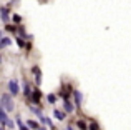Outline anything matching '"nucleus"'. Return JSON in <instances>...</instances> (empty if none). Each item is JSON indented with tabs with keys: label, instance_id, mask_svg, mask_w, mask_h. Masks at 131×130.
Here are the masks:
<instances>
[{
	"label": "nucleus",
	"instance_id": "f257e3e1",
	"mask_svg": "<svg viewBox=\"0 0 131 130\" xmlns=\"http://www.w3.org/2000/svg\"><path fill=\"white\" fill-rule=\"evenodd\" d=\"M0 100H2V108H5L7 112H8V110H13V102H12V98H10L8 94H3Z\"/></svg>",
	"mask_w": 131,
	"mask_h": 130
},
{
	"label": "nucleus",
	"instance_id": "f03ea898",
	"mask_svg": "<svg viewBox=\"0 0 131 130\" xmlns=\"http://www.w3.org/2000/svg\"><path fill=\"white\" fill-rule=\"evenodd\" d=\"M8 88H10V94L12 95H17L20 92V88H18V82L15 80V78H13V80H10L8 82Z\"/></svg>",
	"mask_w": 131,
	"mask_h": 130
},
{
	"label": "nucleus",
	"instance_id": "7ed1b4c3",
	"mask_svg": "<svg viewBox=\"0 0 131 130\" xmlns=\"http://www.w3.org/2000/svg\"><path fill=\"white\" fill-rule=\"evenodd\" d=\"M40 100H42V92L38 90V88H35L32 94V102L33 104H40Z\"/></svg>",
	"mask_w": 131,
	"mask_h": 130
},
{
	"label": "nucleus",
	"instance_id": "20e7f679",
	"mask_svg": "<svg viewBox=\"0 0 131 130\" xmlns=\"http://www.w3.org/2000/svg\"><path fill=\"white\" fill-rule=\"evenodd\" d=\"M0 122H2V127H5L7 122H8V117H7V110H5V108H0Z\"/></svg>",
	"mask_w": 131,
	"mask_h": 130
},
{
	"label": "nucleus",
	"instance_id": "39448f33",
	"mask_svg": "<svg viewBox=\"0 0 131 130\" xmlns=\"http://www.w3.org/2000/svg\"><path fill=\"white\" fill-rule=\"evenodd\" d=\"M63 107H65V110H67L68 114H71V112H73V104H71L68 98H65V100H63Z\"/></svg>",
	"mask_w": 131,
	"mask_h": 130
},
{
	"label": "nucleus",
	"instance_id": "423d86ee",
	"mask_svg": "<svg viewBox=\"0 0 131 130\" xmlns=\"http://www.w3.org/2000/svg\"><path fill=\"white\" fill-rule=\"evenodd\" d=\"M73 95H75V105L80 108V105H81V94L78 90H73Z\"/></svg>",
	"mask_w": 131,
	"mask_h": 130
},
{
	"label": "nucleus",
	"instance_id": "0eeeda50",
	"mask_svg": "<svg viewBox=\"0 0 131 130\" xmlns=\"http://www.w3.org/2000/svg\"><path fill=\"white\" fill-rule=\"evenodd\" d=\"M2 20H3V23L8 22V8L7 7H2Z\"/></svg>",
	"mask_w": 131,
	"mask_h": 130
},
{
	"label": "nucleus",
	"instance_id": "6e6552de",
	"mask_svg": "<svg viewBox=\"0 0 131 130\" xmlns=\"http://www.w3.org/2000/svg\"><path fill=\"white\" fill-rule=\"evenodd\" d=\"M23 94H25V97H27V98H32V94H33V92L30 90L28 83H25V87H23Z\"/></svg>",
	"mask_w": 131,
	"mask_h": 130
},
{
	"label": "nucleus",
	"instance_id": "1a4fd4ad",
	"mask_svg": "<svg viewBox=\"0 0 131 130\" xmlns=\"http://www.w3.org/2000/svg\"><path fill=\"white\" fill-rule=\"evenodd\" d=\"M53 115L58 118V120H65V114L61 110H53Z\"/></svg>",
	"mask_w": 131,
	"mask_h": 130
},
{
	"label": "nucleus",
	"instance_id": "9d476101",
	"mask_svg": "<svg viewBox=\"0 0 131 130\" xmlns=\"http://www.w3.org/2000/svg\"><path fill=\"white\" fill-rule=\"evenodd\" d=\"M8 45H10V39H8V37H3L2 42H0V47H2V49H5V47H8Z\"/></svg>",
	"mask_w": 131,
	"mask_h": 130
},
{
	"label": "nucleus",
	"instance_id": "9b49d317",
	"mask_svg": "<svg viewBox=\"0 0 131 130\" xmlns=\"http://www.w3.org/2000/svg\"><path fill=\"white\" fill-rule=\"evenodd\" d=\"M27 125H28L30 128H35V130H37V128H40V127H38V124H37L35 120H27Z\"/></svg>",
	"mask_w": 131,
	"mask_h": 130
},
{
	"label": "nucleus",
	"instance_id": "f8f14e48",
	"mask_svg": "<svg viewBox=\"0 0 131 130\" xmlns=\"http://www.w3.org/2000/svg\"><path fill=\"white\" fill-rule=\"evenodd\" d=\"M17 125H18V127H20V130H28V127H25V125H23V120H22V118H17Z\"/></svg>",
	"mask_w": 131,
	"mask_h": 130
},
{
	"label": "nucleus",
	"instance_id": "ddd939ff",
	"mask_svg": "<svg viewBox=\"0 0 131 130\" xmlns=\"http://www.w3.org/2000/svg\"><path fill=\"white\" fill-rule=\"evenodd\" d=\"M35 82H37V83H42V72H38V73H35Z\"/></svg>",
	"mask_w": 131,
	"mask_h": 130
},
{
	"label": "nucleus",
	"instance_id": "4468645a",
	"mask_svg": "<svg viewBox=\"0 0 131 130\" xmlns=\"http://www.w3.org/2000/svg\"><path fill=\"white\" fill-rule=\"evenodd\" d=\"M47 98H48V102H50V104H55V102H57V97H55L53 94H50Z\"/></svg>",
	"mask_w": 131,
	"mask_h": 130
},
{
	"label": "nucleus",
	"instance_id": "2eb2a0df",
	"mask_svg": "<svg viewBox=\"0 0 131 130\" xmlns=\"http://www.w3.org/2000/svg\"><path fill=\"white\" fill-rule=\"evenodd\" d=\"M78 127H80L81 130H86V128H88V127H86V124H85L83 120H78Z\"/></svg>",
	"mask_w": 131,
	"mask_h": 130
},
{
	"label": "nucleus",
	"instance_id": "dca6fc26",
	"mask_svg": "<svg viewBox=\"0 0 131 130\" xmlns=\"http://www.w3.org/2000/svg\"><path fill=\"white\" fill-rule=\"evenodd\" d=\"M5 29H7V30H8V32H13V33H15V30H17V27H15V25H5Z\"/></svg>",
	"mask_w": 131,
	"mask_h": 130
},
{
	"label": "nucleus",
	"instance_id": "f3484780",
	"mask_svg": "<svg viewBox=\"0 0 131 130\" xmlns=\"http://www.w3.org/2000/svg\"><path fill=\"white\" fill-rule=\"evenodd\" d=\"M17 43H18L20 47H23V45H25V42H23V37H17Z\"/></svg>",
	"mask_w": 131,
	"mask_h": 130
},
{
	"label": "nucleus",
	"instance_id": "a211bd4d",
	"mask_svg": "<svg viewBox=\"0 0 131 130\" xmlns=\"http://www.w3.org/2000/svg\"><path fill=\"white\" fill-rule=\"evenodd\" d=\"M90 130H100V128H98V125H96V124H91V127H90Z\"/></svg>",
	"mask_w": 131,
	"mask_h": 130
},
{
	"label": "nucleus",
	"instance_id": "6ab92c4d",
	"mask_svg": "<svg viewBox=\"0 0 131 130\" xmlns=\"http://www.w3.org/2000/svg\"><path fill=\"white\" fill-rule=\"evenodd\" d=\"M7 125H8V127H10V128H13V127H15V124H13V122H12V120H8V122H7Z\"/></svg>",
	"mask_w": 131,
	"mask_h": 130
},
{
	"label": "nucleus",
	"instance_id": "aec40b11",
	"mask_svg": "<svg viewBox=\"0 0 131 130\" xmlns=\"http://www.w3.org/2000/svg\"><path fill=\"white\" fill-rule=\"evenodd\" d=\"M65 130H73V128H70V127H67V128H65Z\"/></svg>",
	"mask_w": 131,
	"mask_h": 130
},
{
	"label": "nucleus",
	"instance_id": "412c9836",
	"mask_svg": "<svg viewBox=\"0 0 131 130\" xmlns=\"http://www.w3.org/2000/svg\"><path fill=\"white\" fill-rule=\"evenodd\" d=\"M37 130H45V128H43V127H42V128H37Z\"/></svg>",
	"mask_w": 131,
	"mask_h": 130
}]
</instances>
